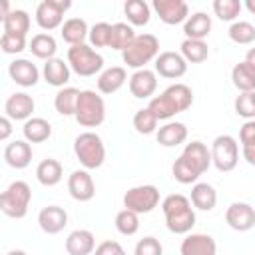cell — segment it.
<instances>
[{
  "instance_id": "cell-1",
  "label": "cell",
  "mask_w": 255,
  "mask_h": 255,
  "mask_svg": "<svg viewBox=\"0 0 255 255\" xmlns=\"http://www.w3.org/2000/svg\"><path fill=\"white\" fill-rule=\"evenodd\" d=\"M193 104V92L187 84H171L169 88H165L159 96L151 98L147 108L153 112V116L157 120H169L175 114L185 112L189 106Z\"/></svg>"
},
{
  "instance_id": "cell-2",
  "label": "cell",
  "mask_w": 255,
  "mask_h": 255,
  "mask_svg": "<svg viewBox=\"0 0 255 255\" xmlns=\"http://www.w3.org/2000/svg\"><path fill=\"white\" fill-rule=\"evenodd\" d=\"M161 211L165 215V225L175 235H187L195 225V211L189 197L181 193H171L161 201Z\"/></svg>"
},
{
  "instance_id": "cell-3",
  "label": "cell",
  "mask_w": 255,
  "mask_h": 255,
  "mask_svg": "<svg viewBox=\"0 0 255 255\" xmlns=\"http://www.w3.org/2000/svg\"><path fill=\"white\" fill-rule=\"evenodd\" d=\"M159 56V40L153 34H137L135 40L122 52V60L128 68L141 70L145 64Z\"/></svg>"
},
{
  "instance_id": "cell-4",
  "label": "cell",
  "mask_w": 255,
  "mask_h": 255,
  "mask_svg": "<svg viewBox=\"0 0 255 255\" xmlns=\"http://www.w3.org/2000/svg\"><path fill=\"white\" fill-rule=\"evenodd\" d=\"M74 153L86 169H98L106 159V145L96 131H84L74 139Z\"/></svg>"
},
{
  "instance_id": "cell-5",
  "label": "cell",
  "mask_w": 255,
  "mask_h": 255,
  "mask_svg": "<svg viewBox=\"0 0 255 255\" xmlns=\"http://www.w3.org/2000/svg\"><path fill=\"white\" fill-rule=\"evenodd\" d=\"M32 199V189L26 181H12L0 195V209L4 215L12 219H22L28 213V205Z\"/></svg>"
},
{
  "instance_id": "cell-6",
  "label": "cell",
  "mask_w": 255,
  "mask_h": 255,
  "mask_svg": "<svg viewBox=\"0 0 255 255\" xmlns=\"http://www.w3.org/2000/svg\"><path fill=\"white\" fill-rule=\"evenodd\" d=\"M76 122L84 128H98L106 120V102L94 90H82L78 108H76Z\"/></svg>"
},
{
  "instance_id": "cell-7",
  "label": "cell",
  "mask_w": 255,
  "mask_h": 255,
  "mask_svg": "<svg viewBox=\"0 0 255 255\" xmlns=\"http://www.w3.org/2000/svg\"><path fill=\"white\" fill-rule=\"evenodd\" d=\"M68 64L78 76L90 78L104 68V58L90 44H78L68 48Z\"/></svg>"
},
{
  "instance_id": "cell-8",
  "label": "cell",
  "mask_w": 255,
  "mask_h": 255,
  "mask_svg": "<svg viewBox=\"0 0 255 255\" xmlns=\"http://www.w3.org/2000/svg\"><path fill=\"white\" fill-rule=\"evenodd\" d=\"M211 161L219 171H233L239 161V143L233 135H217L211 143Z\"/></svg>"
},
{
  "instance_id": "cell-9",
  "label": "cell",
  "mask_w": 255,
  "mask_h": 255,
  "mask_svg": "<svg viewBox=\"0 0 255 255\" xmlns=\"http://www.w3.org/2000/svg\"><path fill=\"white\" fill-rule=\"evenodd\" d=\"M159 205V189L155 185H135L126 191L124 195V207L135 211L137 215L149 213Z\"/></svg>"
},
{
  "instance_id": "cell-10",
  "label": "cell",
  "mask_w": 255,
  "mask_h": 255,
  "mask_svg": "<svg viewBox=\"0 0 255 255\" xmlns=\"http://www.w3.org/2000/svg\"><path fill=\"white\" fill-rule=\"evenodd\" d=\"M72 8L70 0H42L36 6V22L42 30H56L62 26L66 10Z\"/></svg>"
},
{
  "instance_id": "cell-11",
  "label": "cell",
  "mask_w": 255,
  "mask_h": 255,
  "mask_svg": "<svg viewBox=\"0 0 255 255\" xmlns=\"http://www.w3.org/2000/svg\"><path fill=\"white\" fill-rule=\"evenodd\" d=\"M153 10L159 16V20L167 26L185 24L189 18V6L183 0H153Z\"/></svg>"
},
{
  "instance_id": "cell-12",
  "label": "cell",
  "mask_w": 255,
  "mask_h": 255,
  "mask_svg": "<svg viewBox=\"0 0 255 255\" xmlns=\"http://www.w3.org/2000/svg\"><path fill=\"white\" fill-rule=\"evenodd\" d=\"M197 175H203L209 165L213 163L211 161V149H207V145L203 141H189L185 143L181 155H179Z\"/></svg>"
},
{
  "instance_id": "cell-13",
  "label": "cell",
  "mask_w": 255,
  "mask_h": 255,
  "mask_svg": "<svg viewBox=\"0 0 255 255\" xmlns=\"http://www.w3.org/2000/svg\"><path fill=\"white\" fill-rule=\"evenodd\" d=\"M225 221L235 231H249L255 227V209L245 201H233L225 211Z\"/></svg>"
},
{
  "instance_id": "cell-14",
  "label": "cell",
  "mask_w": 255,
  "mask_h": 255,
  "mask_svg": "<svg viewBox=\"0 0 255 255\" xmlns=\"http://www.w3.org/2000/svg\"><path fill=\"white\" fill-rule=\"evenodd\" d=\"M187 72V62L179 52H161L155 58V74L167 80H177L185 76Z\"/></svg>"
},
{
  "instance_id": "cell-15",
  "label": "cell",
  "mask_w": 255,
  "mask_h": 255,
  "mask_svg": "<svg viewBox=\"0 0 255 255\" xmlns=\"http://www.w3.org/2000/svg\"><path fill=\"white\" fill-rule=\"evenodd\" d=\"M128 86H129V92H131L133 98H137V100L151 98L157 90V74L153 70H147V68L135 70L129 76Z\"/></svg>"
},
{
  "instance_id": "cell-16",
  "label": "cell",
  "mask_w": 255,
  "mask_h": 255,
  "mask_svg": "<svg viewBox=\"0 0 255 255\" xmlns=\"http://www.w3.org/2000/svg\"><path fill=\"white\" fill-rule=\"evenodd\" d=\"M68 191L80 203H86V201L94 199L96 185H94V179L88 173V169H76V171H72V175L68 177Z\"/></svg>"
},
{
  "instance_id": "cell-17",
  "label": "cell",
  "mask_w": 255,
  "mask_h": 255,
  "mask_svg": "<svg viewBox=\"0 0 255 255\" xmlns=\"http://www.w3.org/2000/svg\"><path fill=\"white\" fill-rule=\"evenodd\" d=\"M179 255H217V243L207 233H189L181 241Z\"/></svg>"
},
{
  "instance_id": "cell-18",
  "label": "cell",
  "mask_w": 255,
  "mask_h": 255,
  "mask_svg": "<svg viewBox=\"0 0 255 255\" xmlns=\"http://www.w3.org/2000/svg\"><path fill=\"white\" fill-rule=\"evenodd\" d=\"M8 74L22 88H32L40 80V70L36 68V64H32L30 60H24V58H18V60L10 62Z\"/></svg>"
},
{
  "instance_id": "cell-19",
  "label": "cell",
  "mask_w": 255,
  "mask_h": 255,
  "mask_svg": "<svg viewBox=\"0 0 255 255\" xmlns=\"http://www.w3.org/2000/svg\"><path fill=\"white\" fill-rule=\"evenodd\" d=\"M34 100L32 96H28L26 92H16L12 96H8L6 104H4V116H8L10 120H30L34 114Z\"/></svg>"
},
{
  "instance_id": "cell-20",
  "label": "cell",
  "mask_w": 255,
  "mask_h": 255,
  "mask_svg": "<svg viewBox=\"0 0 255 255\" xmlns=\"http://www.w3.org/2000/svg\"><path fill=\"white\" fill-rule=\"evenodd\" d=\"M38 223L44 233L56 235L68 225V213L60 205H48L38 213Z\"/></svg>"
},
{
  "instance_id": "cell-21",
  "label": "cell",
  "mask_w": 255,
  "mask_h": 255,
  "mask_svg": "<svg viewBox=\"0 0 255 255\" xmlns=\"http://www.w3.org/2000/svg\"><path fill=\"white\" fill-rule=\"evenodd\" d=\"M70 72H72L70 64L64 62L62 58H52L42 68V76H44L46 84H50L54 88H60V90L66 88V84L70 82Z\"/></svg>"
},
{
  "instance_id": "cell-22",
  "label": "cell",
  "mask_w": 255,
  "mask_h": 255,
  "mask_svg": "<svg viewBox=\"0 0 255 255\" xmlns=\"http://www.w3.org/2000/svg\"><path fill=\"white\" fill-rule=\"evenodd\" d=\"M4 159L14 169H24L32 161V145L26 139H14L4 147Z\"/></svg>"
},
{
  "instance_id": "cell-23",
  "label": "cell",
  "mask_w": 255,
  "mask_h": 255,
  "mask_svg": "<svg viewBox=\"0 0 255 255\" xmlns=\"http://www.w3.org/2000/svg\"><path fill=\"white\" fill-rule=\"evenodd\" d=\"M68 255H90L96 251V237L90 229H74L66 237Z\"/></svg>"
},
{
  "instance_id": "cell-24",
  "label": "cell",
  "mask_w": 255,
  "mask_h": 255,
  "mask_svg": "<svg viewBox=\"0 0 255 255\" xmlns=\"http://www.w3.org/2000/svg\"><path fill=\"white\" fill-rule=\"evenodd\" d=\"M155 139L163 147H175L181 145L187 139V128L181 122H167L155 131Z\"/></svg>"
},
{
  "instance_id": "cell-25",
  "label": "cell",
  "mask_w": 255,
  "mask_h": 255,
  "mask_svg": "<svg viewBox=\"0 0 255 255\" xmlns=\"http://www.w3.org/2000/svg\"><path fill=\"white\" fill-rule=\"evenodd\" d=\"M128 80V72L124 66H112L106 68L100 76H98V90L102 94H116Z\"/></svg>"
},
{
  "instance_id": "cell-26",
  "label": "cell",
  "mask_w": 255,
  "mask_h": 255,
  "mask_svg": "<svg viewBox=\"0 0 255 255\" xmlns=\"http://www.w3.org/2000/svg\"><path fill=\"white\" fill-rule=\"evenodd\" d=\"M211 32V16L205 12L191 14L183 24V34L187 40H205Z\"/></svg>"
},
{
  "instance_id": "cell-27",
  "label": "cell",
  "mask_w": 255,
  "mask_h": 255,
  "mask_svg": "<svg viewBox=\"0 0 255 255\" xmlns=\"http://www.w3.org/2000/svg\"><path fill=\"white\" fill-rule=\"evenodd\" d=\"M189 201L195 209H201V211H211L215 205H217V191L213 185L201 181V183H193L191 187V195H189Z\"/></svg>"
},
{
  "instance_id": "cell-28",
  "label": "cell",
  "mask_w": 255,
  "mask_h": 255,
  "mask_svg": "<svg viewBox=\"0 0 255 255\" xmlns=\"http://www.w3.org/2000/svg\"><path fill=\"white\" fill-rule=\"evenodd\" d=\"M62 175H64V167H62V163H60L58 159H54V157L42 159V161L38 163V167H36V179H38L42 185H46V187L58 185V183L62 181Z\"/></svg>"
},
{
  "instance_id": "cell-29",
  "label": "cell",
  "mask_w": 255,
  "mask_h": 255,
  "mask_svg": "<svg viewBox=\"0 0 255 255\" xmlns=\"http://www.w3.org/2000/svg\"><path fill=\"white\" fill-rule=\"evenodd\" d=\"M60 34L64 42H68L70 46H78V44H86V38L90 36V28L84 18H68L62 24Z\"/></svg>"
},
{
  "instance_id": "cell-30",
  "label": "cell",
  "mask_w": 255,
  "mask_h": 255,
  "mask_svg": "<svg viewBox=\"0 0 255 255\" xmlns=\"http://www.w3.org/2000/svg\"><path fill=\"white\" fill-rule=\"evenodd\" d=\"M22 133L28 143H42L52 135V126L44 118H30L24 122Z\"/></svg>"
},
{
  "instance_id": "cell-31",
  "label": "cell",
  "mask_w": 255,
  "mask_h": 255,
  "mask_svg": "<svg viewBox=\"0 0 255 255\" xmlns=\"http://www.w3.org/2000/svg\"><path fill=\"white\" fill-rule=\"evenodd\" d=\"M80 90L66 86L62 90H58V94L54 96V108L60 116H76V108H78V100H80Z\"/></svg>"
},
{
  "instance_id": "cell-32",
  "label": "cell",
  "mask_w": 255,
  "mask_h": 255,
  "mask_svg": "<svg viewBox=\"0 0 255 255\" xmlns=\"http://www.w3.org/2000/svg\"><path fill=\"white\" fill-rule=\"evenodd\" d=\"M56 50H58V44H56V40H54L52 34L40 32V34L32 36V40H30V52L36 58H40V60H46L48 62V60L56 58Z\"/></svg>"
},
{
  "instance_id": "cell-33",
  "label": "cell",
  "mask_w": 255,
  "mask_h": 255,
  "mask_svg": "<svg viewBox=\"0 0 255 255\" xmlns=\"http://www.w3.org/2000/svg\"><path fill=\"white\" fill-rule=\"evenodd\" d=\"M124 12L128 16L129 26H145L151 18L149 4L143 2V0H128L124 4Z\"/></svg>"
},
{
  "instance_id": "cell-34",
  "label": "cell",
  "mask_w": 255,
  "mask_h": 255,
  "mask_svg": "<svg viewBox=\"0 0 255 255\" xmlns=\"http://www.w3.org/2000/svg\"><path fill=\"white\" fill-rule=\"evenodd\" d=\"M2 26L6 34H18V36H26V32L30 30V16L26 10H12L8 16L2 18Z\"/></svg>"
},
{
  "instance_id": "cell-35",
  "label": "cell",
  "mask_w": 255,
  "mask_h": 255,
  "mask_svg": "<svg viewBox=\"0 0 255 255\" xmlns=\"http://www.w3.org/2000/svg\"><path fill=\"white\" fill-rule=\"evenodd\" d=\"M231 82L239 90V94H243V92H255V72L245 62H239V64L233 66V70H231Z\"/></svg>"
},
{
  "instance_id": "cell-36",
  "label": "cell",
  "mask_w": 255,
  "mask_h": 255,
  "mask_svg": "<svg viewBox=\"0 0 255 255\" xmlns=\"http://www.w3.org/2000/svg\"><path fill=\"white\" fill-rule=\"evenodd\" d=\"M135 32L129 24L126 22H118V24H112V38H110V48L112 50H120L124 52L133 40H135Z\"/></svg>"
},
{
  "instance_id": "cell-37",
  "label": "cell",
  "mask_w": 255,
  "mask_h": 255,
  "mask_svg": "<svg viewBox=\"0 0 255 255\" xmlns=\"http://www.w3.org/2000/svg\"><path fill=\"white\" fill-rule=\"evenodd\" d=\"M183 58H185V62L189 64H201V62H205L207 60V56H209V48H207V44H205V40H183L181 42V52H179Z\"/></svg>"
},
{
  "instance_id": "cell-38",
  "label": "cell",
  "mask_w": 255,
  "mask_h": 255,
  "mask_svg": "<svg viewBox=\"0 0 255 255\" xmlns=\"http://www.w3.org/2000/svg\"><path fill=\"white\" fill-rule=\"evenodd\" d=\"M227 34H229V38H231L235 44L245 46V44H251V42L255 40V26H253L251 22H247V20H235V22L229 26Z\"/></svg>"
},
{
  "instance_id": "cell-39",
  "label": "cell",
  "mask_w": 255,
  "mask_h": 255,
  "mask_svg": "<svg viewBox=\"0 0 255 255\" xmlns=\"http://www.w3.org/2000/svg\"><path fill=\"white\" fill-rule=\"evenodd\" d=\"M116 229H118L122 235H126V237L135 235L137 229H139V215H137L135 211L124 207V209L118 211V215H116Z\"/></svg>"
},
{
  "instance_id": "cell-40",
  "label": "cell",
  "mask_w": 255,
  "mask_h": 255,
  "mask_svg": "<svg viewBox=\"0 0 255 255\" xmlns=\"http://www.w3.org/2000/svg\"><path fill=\"white\" fill-rule=\"evenodd\" d=\"M157 122H159V120L153 116V112H151L149 108H141V110H137V112L133 114V128H135V131L141 133V135L153 133L155 128H157Z\"/></svg>"
},
{
  "instance_id": "cell-41",
  "label": "cell",
  "mask_w": 255,
  "mask_h": 255,
  "mask_svg": "<svg viewBox=\"0 0 255 255\" xmlns=\"http://www.w3.org/2000/svg\"><path fill=\"white\" fill-rule=\"evenodd\" d=\"M241 8H243V4L239 0H215L213 2V12L223 22H235Z\"/></svg>"
},
{
  "instance_id": "cell-42",
  "label": "cell",
  "mask_w": 255,
  "mask_h": 255,
  "mask_svg": "<svg viewBox=\"0 0 255 255\" xmlns=\"http://www.w3.org/2000/svg\"><path fill=\"white\" fill-rule=\"evenodd\" d=\"M110 38H112V24L108 22H98L90 28V46L92 48H110Z\"/></svg>"
},
{
  "instance_id": "cell-43",
  "label": "cell",
  "mask_w": 255,
  "mask_h": 255,
  "mask_svg": "<svg viewBox=\"0 0 255 255\" xmlns=\"http://www.w3.org/2000/svg\"><path fill=\"white\" fill-rule=\"evenodd\" d=\"M235 114L245 120H255V92H243L233 102Z\"/></svg>"
},
{
  "instance_id": "cell-44",
  "label": "cell",
  "mask_w": 255,
  "mask_h": 255,
  "mask_svg": "<svg viewBox=\"0 0 255 255\" xmlns=\"http://www.w3.org/2000/svg\"><path fill=\"white\" fill-rule=\"evenodd\" d=\"M171 173H173V179L175 181H179V183H183V185H189V183H197V179H199V175L181 159V157H177L175 161H173V165H171Z\"/></svg>"
},
{
  "instance_id": "cell-45",
  "label": "cell",
  "mask_w": 255,
  "mask_h": 255,
  "mask_svg": "<svg viewBox=\"0 0 255 255\" xmlns=\"http://www.w3.org/2000/svg\"><path fill=\"white\" fill-rule=\"evenodd\" d=\"M0 48H2L4 54H20L22 50H26V36H18V34H6V32H2Z\"/></svg>"
},
{
  "instance_id": "cell-46",
  "label": "cell",
  "mask_w": 255,
  "mask_h": 255,
  "mask_svg": "<svg viewBox=\"0 0 255 255\" xmlns=\"http://www.w3.org/2000/svg\"><path fill=\"white\" fill-rule=\"evenodd\" d=\"M133 255H163V247H161L159 239L147 235V237H143L135 243Z\"/></svg>"
},
{
  "instance_id": "cell-47",
  "label": "cell",
  "mask_w": 255,
  "mask_h": 255,
  "mask_svg": "<svg viewBox=\"0 0 255 255\" xmlns=\"http://www.w3.org/2000/svg\"><path fill=\"white\" fill-rule=\"evenodd\" d=\"M239 141H241V147H247V145H253L255 143V120H247L241 129H239Z\"/></svg>"
},
{
  "instance_id": "cell-48",
  "label": "cell",
  "mask_w": 255,
  "mask_h": 255,
  "mask_svg": "<svg viewBox=\"0 0 255 255\" xmlns=\"http://www.w3.org/2000/svg\"><path fill=\"white\" fill-rule=\"evenodd\" d=\"M94 255H126V251H124V247L118 241H110L108 239V241H102L96 247Z\"/></svg>"
},
{
  "instance_id": "cell-49",
  "label": "cell",
  "mask_w": 255,
  "mask_h": 255,
  "mask_svg": "<svg viewBox=\"0 0 255 255\" xmlns=\"http://www.w3.org/2000/svg\"><path fill=\"white\" fill-rule=\"evenodd\" d=\"M10 133H12V122L8 116H2L0 118V139L6 141L10 137Z\"/></svg>"
},
{
  "instance_id": "cell-50",
  "label": "cell",
  "mask_w": 255,
  "mask_h": 255,
  "mask_svg": "<svg viewBox=\"0 0 255 255\" xmlns=\"http://www.w3.org/2000/svg\"><path fill=\"white\" fill-rule=\"evenodd\" d=\"M243 157H245V161H247L249 165H255V143L243 147Z\"/></svg>"
},
{
  "instance_id": "cell-51",
  "label": "cell",
  "mask_w": 255,
  "mask_h": 255,
  "mask_svg": "<svg viewBox=\"0 0 255 255\" xmlns=\"http://www.w3.org/2000/svg\"><path fill=\"white\" fill-rule=\"evenodd\" d=\"M243 62H245V64L255 72V48H251V50L245 54V60H243Z\"/></svg>"
},
{
  "instance_id": "cell-52",
  "label": "cell",
  "mask_w": 255,
  "mask_h": 255,
  "mask_svg": "<svg viewBox=\"0 0 255 255\" xmlns=\"http://www.w3.org/2000/svg\"><path fill=\"white\" fill-rule=\"evenodd\" d=\"M245 8H247L251 14H255V0H247V2H245Z\"/></svg>"
},
{
  "instance_id": "cell-53",
  "label": "cell",
  "mask_w": 255,
  "mask_h": 255,
  "mask_svg": "<svg viewBox=\"0 0 255 255\" xmlns=\"http://www.w3.org/2000/svg\"><path fill=\"white\" fill-rule=\"evenodd\" d=\"M6 255H28L26 251H22V249H12V251H8Z\"/></svg>"
}]
</instances>
